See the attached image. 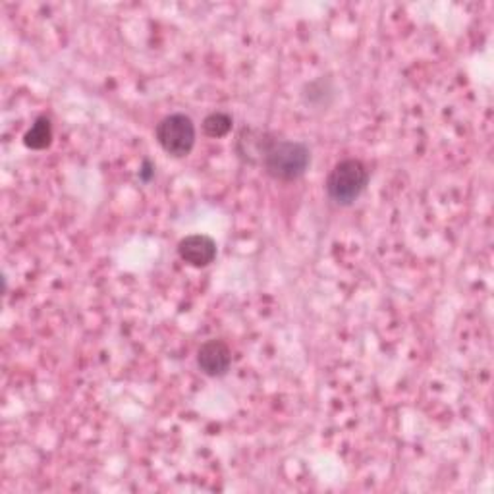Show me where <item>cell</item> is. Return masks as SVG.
Wrapping results in <instances>:
<instances>
[{"label": "cell", "instance_id": "1", "mask_svg": "<svg viewBox=\"0 0 494 494\" xmlns=\"http://www.w3.org/2000/svg\"><path fill=\"white\" fill-rule=\"evenodd\" d=\"M309 149L297 142H274L263 157L267 174L277 180H296L309 166Z\"/></svg>", "mask_w": 494, "mask_h": 494}, {"label": "cell", "instance_id": "2", "mask_svg": "<svg viewBox=\"0 0 494 494\" xmlns=\"http://www.w3.org/2000/svg\"><path fill=\"white\" fill-rule=\"evenodd\" d=\"M367 182H369V172L361 160H342L327 178V193L338 205H352L363 193Z\"/></svg>", "mask_w": 494, "mask_h": 494}, {"label": "cell", "instance_id": "3", "mask_svg": "<svg viewBox=\"0 0 494 494\" xmlns=\"http://www.w3.org/2000/svg\"><path fill=\"white\" fill-rule=\"evenodd\" d=\"M157 142L172 157H186L195 143V126L186 114H170L157 126Z\"/></svg>", "mask_w": 494, "mask_h": 494}, {"label": "cell", "instance_id": "4", "mask_svg": "<svg viewBox=\"0 0 494 494\" xmlns=\"http://www.w3.org/2000/svg\"><path fill=\"white\" fill-rule=\"evenodd\" d=\"M232 363V352L223 340L205 342L198 352V365L201 371L209 377H221L228 371Z\"/></svg>", "mask_w": 494, "mask_h": 494}, {"label": "cell", "instance_id": "5", "mask_svg": "<svg viewBox=\"0 0 494 494\" xmlns=\"http://www.w3.org/2000/svg\"><path fill=\"white\" fill-rule=\"evenodd\" d=\"M178 254L183 261L190 263L191 267H207L211 265L216 257V244L209 236H188L180 241Z\"/></svg>", "mask_w": 494, "mask_h": 494}, {"label": "cell", "instance_id": "6", "mask_svg": "<svg viewBox=\"0 0 494 494\" xmlns=\"http://www.w3.org/2000/svg\"><path fill=\"white\" fill-rule=\"evenodd\" d=\"M274 143V140H269V135L265 132L257 130H244L239 134L238 140V151L239 155L247 160H255L265 157L269 151V147Z\"/></svg>", "mask_w": 494, "mask_h": 494}, {"label": "cell", "instance_id": "7", "mask_svg": "<svg viewBox=\"0 0 494 494\" xmlns=\"http://www.w3.org/2000/svg\"><path fill=\"white\" fill-rule=\"evenodd\" d=\"M53 142V126L49 118H37V122L31 126L29 132L24 135V143L29 149H45Z\"/></svg>", "mask_w": 494, "mask_h": 494}, {"label": "cell", "instance_id": "8", "mask_svg": "<svg viewBox=\"0 0 494 494\" xmlns=\"http://www.w3.org/2000/svg\"><path fill=\"white\" fill-rule=\"evenodd\" d=\"M232 130V118L226 112H213L203 122V132L209 137H224Z\"/></svg>", "mask_w": 494, "mask_h": 494}, {"label": "cell", "instance_id": "9", "mask_svg": "<svg viewBox=\"0 0 494 494\" xmlns=\"http://www.w3.org/2000/svg\"><path fill=\"white\" fill-rule=\"evenodd\" d=\"M140 176L147 182V180H151V176H153V172H151V163H149V160H145L143 163V168H142V172H140Z\"/></svg>", "mask_w": 494, "mask_h": 494}]
</instances>
